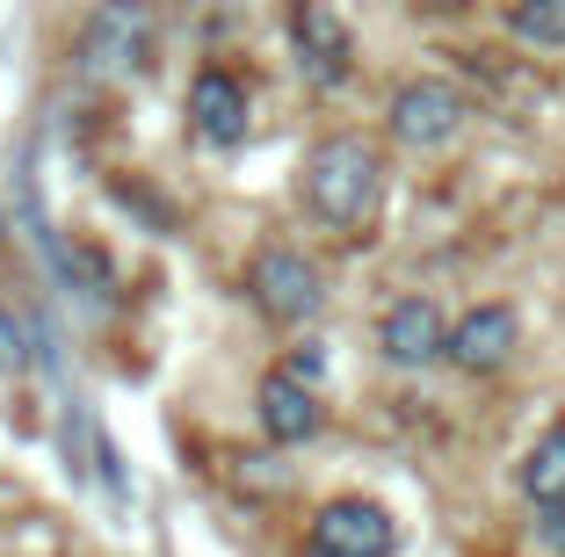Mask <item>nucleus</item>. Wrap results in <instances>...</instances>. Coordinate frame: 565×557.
Returning a JSON list of instances; mask_svg holds the SVG:
<instances>
[{"mask_svg": "<svg viewBox=\"0 0 565 557\" xmlns=\"http://www.w3.org/2000/svg\"><path fill=\"white\" fill-rule=\"evenodd\" d=\"M247 297H254V312L276 319V326H312L319 304H327V276L305 261L298 246H262L247 268Z\"/></svg>", "mask_w": 565, "mask_h": 557, "instance_id": "nucleus-3", "label": "nucleus"}, {"mask_svg": "<svg viewBox=\"0 0 565 557\" xmlns=\"http://www.w3.org/2000/svg\"><path fill=\"white\" fill-rule=\"evenodd\" d=\"M0 369H22V326L0 312Z\"/></svg>", "mask_w": 565, "mask_h": 557, "instance_id": "nucleus-13", "label": "nucleus"}, {"mask_svg": "<svg viewBox=\"0 0 565 557\" xmlns=\"http://www.w3.org/2000/svg\"><path fill=\"white\" fill-rule=\"evenodd\" d=\"M189 124H196L203 146H239L247 124H254V95L225 66H203L196 81H189Z\"/></svg>", "mask_w": 565, "mask_h": 557, "instance_id": "nucleus-7", "label": "nucleus"}, {"mask_svg": "<svg viewBox=\"0 0 565 557\" xmlns=\"http://www.w3.org/2000/svg\"><path fill=\"white\" fill-rule=\"evenodd\" d=\"M377 347H384V362H399V369H428V362L449 355V326H443V312H435L428 297H399V304L377 319Z\"/></svg>", "mask_w": 565, "mask_h": 557, "instance_id": "nucleus-9", "label": "nucleus"}, {"mask_svg": "<svg viewBox=\"0 0 565 557\" xmlns=\"http://www.w3.org/2000/svg\"><path fill=\"white\" fill-rule=\"evenodd\" d=\"M282 369H290V377H305V384H319V347H298Z\"/></svg>", "mask_w": 565, "mask_h": 557, "instance_id": "nucleus-14", "label": "nucleus"}, {"mask_svg": "<svg viewBox=\"0 0 565 557\" xmlns=\"http://www.w3.org/2000/svg\"><path fill=\"white\" fill-rule=\"evenodd\" d=\"M522 347V319L508 312V304H479V312H465L457 326H449V362L465 369V377H493V369H508Z\"/></svg>", "mask_w": 565, "mask_h": 557, "instance_id": "nucleus-6", "label": "nucleus"}, {"mask_svg": "<svg viewBox=\"0 0 565 557\" xmlns=\"http://www.w3.org/2000/svg\"><path fill=\"white\" fill-rule=\"evenodd\" d=\"M384 124H392V138L406 152H443L465 138L471 101H465V87H449V81H406L392 95V109H384Z\"/></svg>", "mask_w": 565, "mask_h": 557, "instance_id": "nucleus-4", "label": "nucleus"}, {"mask_svg": "<svg viewBox=\"0 0 565 557\" xmlns=\"http://www.w3.org/2000/svg\"><path fill=\"white\" fill-rule=\"evenodd\" d=\"M384 203V160L370 138H319L305 152V211L327 232H363Z\"/></svg>", "mask_w": 565, "mask_h": 557, "instance_id": "nucleus-1", "label": "nucleus"}, {"mask_svg": "<svg viewBox=\"0 0 565 557\" xmlns=\"http://www.w3.org/2000/svg\"><path fill=\"white\" fill-rule=\"evenodd\" d=\"M414 8H428V15H457L465 0H414Z\"/></svg>", "mask_w": 565, "mask_h": 557, "instance_id": "nucleus-16", "label": "nucleus"}, {"mask_svg": "<svg viewBox=\"0 0 565 557\" xmlns=\"http://www.w3.org/2000/svg\"><path fill=\"white\" fill-rule=\"evenodd\" d=\"M508 30L530 51H565V0H515L508 8Z\"/></svg>", "mask_w": 565, "mask_h": 557, "instance_id": "nucleus-12", "label": "nucleus"}, {"mask_svg": "<svg viewBox=\"0 0 565 557\" xmlns=\"http://www.w3.org/2000/svg\"><path fill=\"white\" fill-rule=\"evenodd\" d=\"M522 492L536 507H565V420H551L522 457Z\"/></svg>", "mask_w": 565, "mask_h": 557, "instance_id": "nucleus-11", "label": "nucleus"}, {"mask_svg": "<svg viewBox=\"0 0 565 557\" xmlns=\"http://www.w3.org/2000/svg\"><path fill=\"white\" fill-rule=\"evenodd\" d=\"M254 413H262V435L268 442H312L319 427H327V406H319V384L290 377V369H268L262 392H254Z\"/></svg>", "mask_w": 565, "mask_h": 557, "instance_id": "nucleus-8", "label": "nucleus"}, {"mask_svg": "<svg viewBox=\"0 0 565 557\" xmlns=\"http://www.w3.org/2000/svg\"><path fill=\"white\" fill-rule=\"evenodd\" d=\"M544 536H551V543H558V550H565V507H551V522H544Z\"/></svg>", "mask_w": 565, "mask_h": 557, "instance_id": "nucleus-15", "label": "nucleus"}, {"mask_svg": "<svg viewBox=\"0 0 565 557\" xmlns=\"http://www.w3.org/2000/svg\"><path fill=\"white\" fill-rule=\"evenodd\" d=\"M152 36H160V22L146 0H95L81 22V73L87 81H131V73H146Z\"/></svg>", "mask_w": 565, "mask_h": 557, "instance_id": "nucleus-2", "label": "nucleus"}, {"mask_svg": "<svg viewBox=\"0 0 565 557\" xmlns=\"http://www.w3.org/2000/svg\"><path fill=\"white\" fill-rule=\"evenodd\" d=\"M305 550L312 557H392L399 550V528L377 500H327L305 528Z\"/></svg>", "mask_w": 565, "mask_h": 557, "instance_id": "nucleus-5", "label": "nucleus"}, {"mask_svg": "<svg viewBox=\"0 0 565 557\" xmlns=\"http://www.w3.org/2000/svg\"><path fill=\"white\" fill-rule=\"evenodd\" d=\"M290 44H298V58L312 66V81H341L349 58H355V36H349V22H341L333 0H298V8H290Z\"/></svg>", "mask_w": 565, "mask_h": 557, "instance_id": "nucleus-10", "label": "nucleus"}]
</instances>
